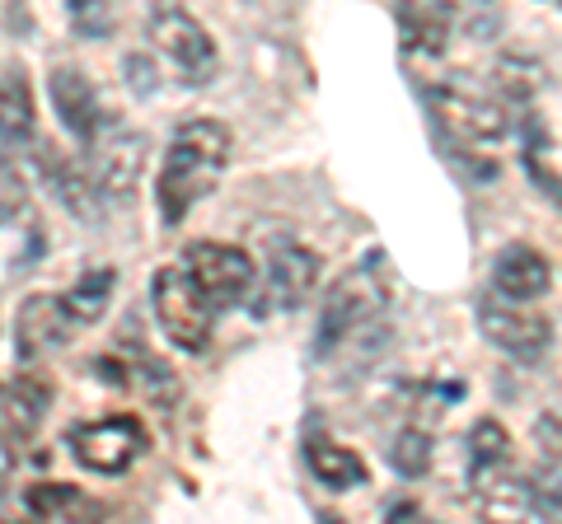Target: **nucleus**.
Masks as SVG:
<instances>
[{"mask_svg": "<svg viewBox=\"0 0 562 524\" xmlns=\"http://www.w3.org/2000/svg\"><path fill=\"white\" fill-rule=\"evenodd\" d=\"M231 155H235V136L216 117H192L173 132L169 155L160 164V187H155L165 225H183L192 206L221 187Z\"/></svg>", "mask_w": 562, "mask_h": 524, "instance_id": "obj_1", "label": "nucleus"}, {"mask_svg": "<svg viewBox=\"0 0 562 524\" xmlns=\"http://www.w3.org/2000/svg\"><path fill=\"white\" fill-rule=\"evenodd\" d=\"M384 295H390V286L380 276V262L342 272L324 291V305H319V352H333L347 338H357L361 328H371L384 309Z\"/></svg>", "mask_w": 562, "mask_h": 524, "instance_id": "obj_2", "label": "nucleus"}, {"mask_svg": "<svg viewBox=\"0 0 562 524\" xmlns=\"http://www.w3.org/2000/svg\"><path fill=\"white\" fill-rule=\"evenodd\" d=\"M146 33H150V47L160 52V57L188 84H202V80L216 76V66H221L216 43H211V33L202 29V20H192L183 5H173V0H155Z\"/></svg>", "mask_w": 562, "mask_h": 524, "instance_id": "obj_3", "label": "nucleus"}, {"mask_svg": "<svg viewBox=\"0 0 562 524\" xmlns=\"http://www.w3.org/2000/svg\"><path fill=\"white\" fill-rule=\"evenodd\" d=\"M70 454H76L80 468L90 474H103V478H117L150 449V435L140 426V417L132 412H113V417H99V422H85L66 435Z\"/></svg>", "mask_w": 562, "mask_h": 524, "instance_id": "obj_4", "label": "nucleus"}, {"mask_svg": "<svg viewBox=\"0 0 562 524\" xmlns=\"http://www.w3.org/2000/svg\"><path fill=\"white\" fill-rule=\"evenodd\" d=\"M150 300H155L160 328L169 333L173 346H183V352H206L216 309H211V300L198 291V282H192L183 267H160V272H155Z\"/></svg>", "mask_w": 562, "mask_h": 524, "instance_id": "obj_5", "label": "nucleus"}, {"mask_svg": "<svg viewBox=\"0 0 562 524\" xmlns=\"http://www.w3.org/2000/svg\"><path fill=\"white\" fill-rule=\"evenodd\" d=\"M479 333L497 346V352H506L512 361L520 365H539L543 356H549L553 346V328L543 314H535L525 300H512V295H483L479 300Z\"/></svg>", "mask_w": 562, "mask_h": 524, "instance_id": "obj_6", "label": "nucleus"}, {"mask_svg": "<svg viewBox=\"0 0 562 524\" xmlns=\"http://www.w3.org/2000/svg\"><path fill=\"white\" fill-rule=\"evenodd\" d=\"M427 109L431 117L446 127L454 146H483V141H502L506 136V109L487 94H473L469 84H431L427 90Z\"/></svg>", "mask_w": 562, "mask_h": 524, "instance_id": "obj_7", "label": "nucleus"}, {"mask_svg": "<svg viewBox=\"0 0 562 524\" xmlns=\"http://www.w3.org/2000/svg\"><path fill=\"white\" fill-rule=\"evenodd\" d=\"M183 272L198 282V291L211 300V309H231L254 291V258L239 243L225 239H198L183 253Z\"/></svg>", "mask_w": 562, "mask_h": 524, "instance_id": "obj_8", "label": "nucleus"}, {"mask_svg": "<svg viewBox=\"0 0 562 524\" xmlns=\"http://www.w3.org/2000/svg\"><path fill=\"white\" fill-rule=\"evenodd\" d=\"M314 286H319V258L314 249L295 239H277L272 253H268V272H262V314H277V309H301Z\"/></svg>", "mask_w": 562, "mask_h": 524, "instance_id": "obj_9", "label": "nucleus"}, {"mask_svg": "<svg viewBox=\"0 0 562 524\" xmlns=\"http://www.w3.org/2000/svg\"><path fill=\"white\" fill-rule=\"evenodd\" d=\"M47 94H52V109H57V122L76 136V141H99L103 103H99L94 80L85 76L80 66H52Z\"/></svg>", "mask_w": 562, "mask_h": 524, "instance_id": "obj_10", "label": "nucleus"}, {"mask_svg": "<svg viewBox=\"0 0 562 524\" xmlns=\"http://www.w3.org/2000/svg\"><path fill=\"white\" fill-rule=\"evenodd\" d=\"M492 286L502 295H512V300L535 305L553 286V262L543 249H535V243H506L497 262H492Z\"/></svg>", "mask_w": 562, "mask_h": 524, "instance_id": "obj_11", "label": "nucleus"}, {"mask_svg": "<svg viewBox=\"0 0 562 524\" xmlns=\"http://www.w3.org/2000/svg\"><path fill=\"white\" fill-rule=\"evenodd\" d=\"M90 146H99L94 150V183L103 192H113V197H127L140 179V169H146V136L117 132L109 141H90Z\"/></svg>", "mask_w": 562, "mask_h": 524, "instance_id": "obj_12", "label": "nucleus"}, {"mask_svg": "<svg viewBox=\"0 0 562 524\" xmlns=\"http://www.w3.org/2000/svg\"><path fill=\"white\" fill-rule=\"evenodd\" d=\"M70 314L61 309V295H33V300H24L20 309V352L24 356H43L52 352V346H61L70 338Z\"/></svg>", "mask_w": 562, "mask_h": 524, "instance_id": "obj_13", "label": "nucleus"}, {"mask_svg": "<svg viewBox=\"0 0 562 524\" xmlns=\"http://www.w3.org/2000/svg\"><path fill=\"white\" fill-rule=\"evenodd\" d=\"M305 459L314 468V478H319L324 487H333V492H351V487L371 482V468H366L361 454L338 445V441H328V435H314V441L305 445Z\"/></svg>", "mask_w": 562, "mask_h": 524, "instance_id": "obj_14", "label": "nucleus"}, {"mask_svg": "<svg viewBox=\"0 0 562 524\" xmlns=\"http://www.w3.org/2000/svg\"><path fill=\"white\" fill-rule=\"evenodd\" d=\"M24 511L33 520H99L103 505L76 482H33L24 492Z\"/></svg>", "mask_w": 562, "mask_h": 524, "instance_id": "obj_15", "label": "nucleus"}, {"mask_svg": "<svg viewBox=\"0 0 562 524\" xmlns=\"http://www.w3.org/2000/svg\"><path fill=\"white\" fill-rule=\"evenodd\" d=\"M33 141V94L24 76H0V150Z\"/></svg>", "mask_w": 562, "mask_h": 524, "instance_id": "obj_16", "label": "nucleus"}, {"mask_svg": "<svg viewBox=\"0 0 562 524\" xmlns=\"http://www.w3.org/2000/svg\"><path fill=\"white\" fill-rule=\"evenodd\" d=\"M398 24H403V47L408 52H427V57H441L446 52V33H450V24H446V14L431 5V0H403L398 5Z\"/></svg>", "mask_w": 562, "mask_h": 524, "instance_id": "obj_17", "label": "nucleus"}, {"mask_svg": "<svg viewBox=\"0 0 562 524\" xmlns=\"http://www.w3.org/2000/svg\"><path fill=\"white\" fill-rule=\"evenodd\" d=\"M113 286H117V272L99 267V272H85L70 291H61V309L70 314V323H94V319H103V309L113 305Z\"/></svg>", "mask_w": 562, "mask_h": 524, "instance_id": "obj_18", "label": "nucleus"}, {"mask_svg": "<svg viewBox=\"0 0 562 524\" xmlns=\"http://www.w3.org/2000/svg\"><path fill=\"white\" fill-rule=\"evenodd\" d=\"M436 459V441H431V431H422V426H403L394 441H390V464L398 468L403 478H422L431 468Z\"/></svg>", "mask_w": 562, "mask_h": 524, "instance_id": "obj_19", "label": "nucleus"}, {"mask_svg": "<svg viewBox=\"0 0 562 524\" xmlns=\"http://www.w3.org/2000/svg\"><path fill=\"white\" fill-rule=\"evenodd\" d=\"M469 459L479 474H492V468H502L506 459H512V435H506L502 422H492V417H483L479 426L469 431Z\"/></svg>", "mask_w": 562, "mask_h": 524, "instance_id": "obj_20", "label": "nucleus"}, {"mask_svg": "<svg viewBox=\"0 0 562 524\" xmlns=\"http://www.w3.org/2000/svg\"><path fill=\"white\" fill-rule=\"evenodd\" d=\"M66 14L80 38H109L117 24V0H66Z\"/></svg>", "mask_w": 562, "mask_h": 524, "instance_id": "obj_21", "label": "nucleus"}, {"mask_svg": "<svg viewBox=\"0 0 562 524\" xmlns=\"http://www.w3.org/2000/svg\"><path fill=\"white\" fill-rule=\"evenodd\" d=\"M497 84L512 99H530L539 84H543V66L539 61H525V57H502L497 61Z\"/></svg>", "mask_w": 562, "mask_h": 524, "instance_id": "obj_22", "label": "nucleus"}, {"mask_svg": "<svg viewBox=\"0 0 562 524\" xmlns=\"http://www.w3.org/2000/svg\"><path fill=\"white\" fill-rule=\"evenodd\" d=\"M535 445H539V459L562 468V412H543L535 417Z\"/></svg>", "mask_w": 562, "mask_h": 524, "instance_id": "obj_23", "label": "nucleus"}, {"mask_svg": "<svg viewBox=\"0 0 562 524\" xmlns=\"http://www.w3.org/2000/svg\"><path fill=\"white\" fill-rule=\"evenodd\" d=\"M0 492H5V474H0Z\"/></svg>", "mask_w": 562, "mask_h": 524, "instance_id": "obj_24", "label": "nucleus"}, {"mask_svg": "<svg viewBox=\"0 0 562 524\" xmlns=\"http://www.w3.org/2000/svg\"><path fill=\"white\" fill-rule=\"evenodd\" d=\"M553 5H562V0H553Z\"/></svg>", "mask_w": 562, "mask_h": 524, "instance_id": "obj_25", "label": "nucleus"}]
</instances>
